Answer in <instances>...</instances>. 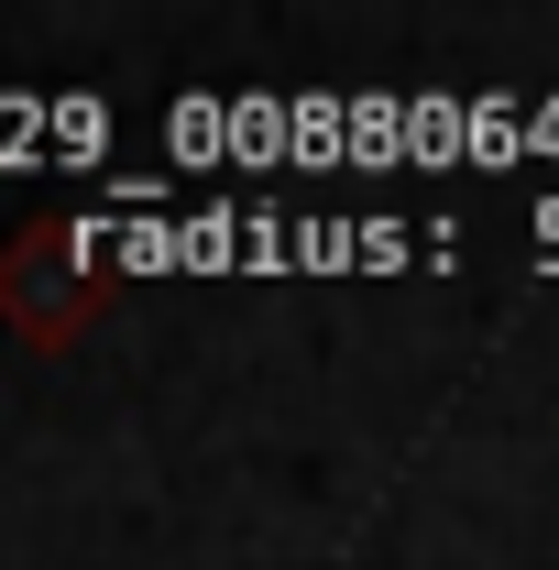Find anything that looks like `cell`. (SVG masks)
I'll use <instances>...</instances> for the list:
<instances>
[{
    "label": "cell",
    "mask_w": 559,
    "mask_h": 570,
    "mask_svg": "<svg viewBox=\"0 0 559 570\" xmlns=\"http://www.w3.org/2000/svg\"><path fill=\"white\" fill-rule=\"evenodd\" d=\"M77 253H99V264H373V253H418V230H384V219H88Z\"/></svg>",
    "instance_id": "1"
}]
</instances>
